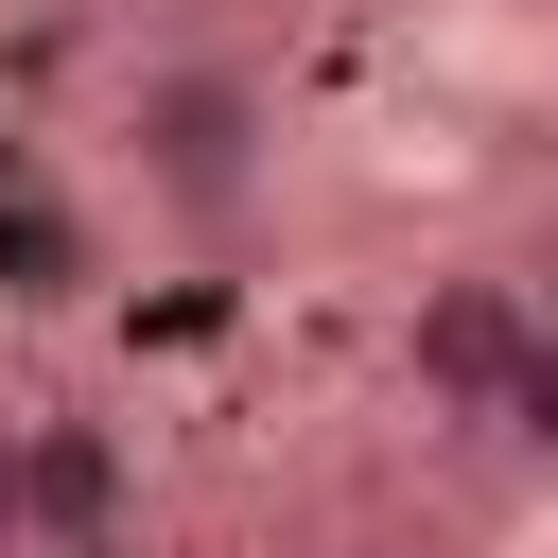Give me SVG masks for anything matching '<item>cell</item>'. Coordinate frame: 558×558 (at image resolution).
Returning <instances> with one entry per match:
<instances>
[{"label":"cell","mask_w":558,"mask_h":558,"mask_svg":"<svg viewBox=\"0 0 558 558\" xmlns=\"http://www.w3.org/2000/svg\"><path fill=\"white\" fill-rule=\"evenodd\" d=\"M401 384L436 436H488V453H541L558 436V331L506 262H436L418 314H401Z\"/></svg>","instance_id":"1"},{"label":"cell","mask_w":558,"mask_h":558,"mask_svg":"<svg viewBox=\"0 0 558 558\" xmlns=\"http://www.w3.org/2000/svg\"><path fill=\"white\" fill-rule=\"evenodd\" d=\"M122 174L174 209V227H244L279 192V87L244 52H157L122 87Z\"/></svg>","instance_id":"2"},{"label":"cell","mask_w":558,"mask_h":558,"mask_svg":"<svg viewBox=\"0 0 558 558\" xmlns=\"http://www.w3.org/2000/svg\"><path fill=\"white\" fill-rule=\"evenodd\" d=\"M17 558H140V471L87 401L17 418Z\"/></svg>","instance_id":"3"},{"label":"cell","mask_w":558,"mask_h":558,"mask_svg":"<svg viewBox=\"0 0 558 558\" xmlns=\"http://www.w3.org/2000/svg\"><path fill=\"white\" fill-rule=\"evenodd\" d=\"M0 558H17V418H0Z\"/></svg>","instance_id":"4"}]
</instances>
